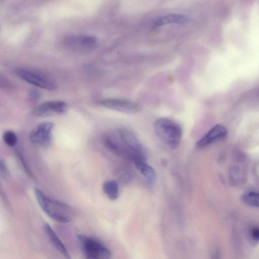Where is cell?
Wrapping results in <instances>:
<instances>
[{"mask_svg": "<svg viewBox=\"0 0 259 259\" xmlns=\"http://www.w3.org/2000/svg\"><path fill=\"white\" fill-rule=\"evenodd\" d=\"M35 194L39 206L49 217L61 223L72 221L74 212L70 206L49 198L39 189H35Z\"/></svg>", "mask_w": 259, "mask_h": 259, "instance_id": "6da1fadb", "label": "cell"}, {"mask_svg": "<svg viewBox=\"0 0 259 259\" xmlns=\"http://www.w3.org/2000/svg\"><path fill=\"white\" fill-rule=\"evenodd\" d=\"M157 136L173 149L179 147L183 135V129L179 123L168 118H160L155 124Z\"/></svg>", "mask_w": 259, "mask_h": 259, "instance_id": "7a4b0ae2", "label": "cell"}, {"mask_svg": "<svg viewBox=\"0 0 259 259\" xmlns=\"http://www.w3.org/2000/svg\"><path fill=\"white\" fill-rule=\"evenodd\" d=\"M78 238L86 259H110V251L98 239L82 234L78 235Z\"/></svg>", "mask_w": 259, "mask_h": 259, "instance_id": "3957f363", "label": "cell"}, {"mask_svg": "<svg viewBox=\"0 0 259 259\" xmlns=\"http://www.w3.org/2000/svg\"><path fill=\"white\" fill-rule=\"evenodd\" d=\"M98 45V40L87 35H69L61 41L65 50L75 52H86L92 51Z\"/></svg>", "mask_w": 259, "mask_h": 259, "instance_id": "277c9868", "label": "cell"}, {"mask_svg": "<svg viewBox=\"0 0 259 259\" xmlns=\"http://www.w3.org/2000/svg\"><path fill=\"white\" fill-rule=\"evenodd\" d=\"M104 141L105 147L118 156L132 161L140 157L127 147L122 140L118 129L106 133L104 136Z\"/></svg>", "mask_w": 259, "mask_h": 259, "instance_id": "5b68a950", "label": "cell"}, {"mask_svg": "<svg viewBox=\"0 0 259 259\" xmlns=\"http://www.w3.org/2000/svg\"><path fill=\"white\" fill-rule=\"evenodd\" d=\"M16 75L27 83L40 88L53 91L56 88L54 81L48 77L35 71L25 69L16 71Z\"/></svg>", "mask_w": 259, "mask_h": 259, "instance_id": "8992f818", "label": "cell"}, {"mask_svg": "<svg viewBox=\"0 0 259 259\" xmlns=\"http://www.w3.org/2000/svg\"><path fill=\"white\" fill-rule=\"evenodd\" d=\"M54 124L51 122H43L32 131L29 135L32 143L39 147L47 148L52 142Z\"/></svg>", "mask_w": 259, "mask_h": 259, "instance_id": "52a82bcc", "label": "cell"}, {"mask_svg": "<svg viewBox=\"0 0 259 259\" xmlns=\"http://www.w3.org/2000/svg\"><path fill=\"white\" fill-rule=\"evenodd\" d=\"M68 109L67 103L62 101L43 103L32 110V114L37 117H47L64 114Z\"/></svg>", "mask_w": 259, "mask_h": 259, "instance_id": "ba28073f", "label": "cell"}, {"mask_svg": "<svg viewBox=\"0 0 259 259\" xmlns=\"http://www.w3.org/2000/svg\"><path fill=\"white\" fill-rule=\"evenodd\" d=\"M99 104L105 108L127 113H134L140 110V106L135 103L119 99H105Z\"/></svg>", "mask_w": 259, "mask_h": 259, "instance_id": "9c48e42d", "label": "cell"}, {"mask_svg": "<svg viewBox=\"0 0 259 259\" xmlns=\"http://www.w3.org/2000/svg\"><path fill=\"white\" fill-rule=\"evenodd\" d=\"M228 131L223 126L217 125L196 143V147L202 149L214 142L224 138Z\"/></svg>", "mask_w": 259, "mask_h": 259, "instance_id": "30bf717a", "label": "cell"}, {"mask_svg": "<svg viewBox=\"0 0 259 259\" xmlns=\"http://www.w3.org/2000/svg\"><path fill=\"white\" fill-rule=\"evenodd\" d=\"M44 230L45 233L52 242L55 249L59 252L65 259H72L71 255L67 249L66 246L63 244L59 236L52 229L50 224L46 223L44 225Z\"/></svg>", "mask_w": 259, "mask_h": 259, "instance_id": "8fae6325", "label": "cell"}, {"mask_svg": "<svg viewBox=\"0 0 259 259\" xmlns=\"http://www.w3.org/2000/svg\"><path fill=\"white\" fill-rule=\"evenodd\" d=\"M189 19L186 16L178 14H169L159 16L153 23V27H157L172 24H184L187 23Z\"/></svg>", "mask_w": 259, "mask_h": 259, "instance_id": "7c38bea8", "label": "cell"}, {"mask_svg": "<svg viewBox=\"0 0 259 259\" xmlns=\"http://www.w3.org/2000/svg\"><path fill=\"white\" fill-rule=\"evenodd\" d=\"M137 169L142 175L150 181H155L156 173L154 168L149 165L147 161V158H137L134 161Z\"/></svg>", "mask_w": 259, "mask_h": 259, "instance_id": "4fadbf2b", "label": "cell"}, {"mask_svg": "<svg viewBox=\"0 0 259 259\" xmlns=\"http://www.w3.org/2000/svg\"><path fill=\"white\" fill-rule=\"evenodd\" d=\"M104 192L107 198L111 201L116 200L119 196V186L117 181H108L103 186Z\"/></svg>", "mask_w": 259, "mask_h": 259, "instance_id": "5bb4252c", "label": "cell"}, {"mask_svg": "<svg viewBox=\"0 0 259 259\" xmlns=\"http://www.w3.org/2000/svg\"><path fill=\"white\" fill-rule=\"evenodd\" d=\"M243 201L247 205L259 207V194L255 192L247 193L243 196Z\"/></svg>", "mask_w": 259, "mask_h": 259, "instance_id": "9a60e30c", "label": "cell"}, {"mask_svg": "<svg viewBox=\"0 0 259 259\" xmlns=\"http://www.w3.org/2000/svg\"><path fill=\"white\" fill-rule=\"evenodd\" d=\"M3 139L5 144L10 147H13L17 144L18 137L12 131H6L3 136Z\"/></svg>", "mask_w": 259, "mask_h": 259, "instance_id": "2e32d148", "label": "cell"}, {"mask_svg": "<svg viewBox=\"0 0 259 259\" xmlns=\"http://www.w3.org/2000/svg\"><path fill=\"white\" fill-rule=\"evenodd\" d=\"M120 180L124 183H128L131 181V176L128 173L124 172L119 176Z\"/></svg>", "mask_w": 259, "mask_h": 259, "instance_id": "e0dca14e", "label": "cell"}, {"mask_svg": "<svg viewBox=\"0 0 259 259\" xmlns=\"http://www.w3.org/2000/svg\"><path fill=\"white\" fill-rule=\"evenodd\" d=\"M252 237L256 240H259V228H255L252 231Z\"/></svg>", "mask_w": 259, "mask_h": 259, "instance_id": "ac0fdd59", "label": "cell"}, {"mask_svg": "<svg viewBox=\"0 0 259 259\" xmlns=\"http://www.w3.org/2000/svg\"><path fill=\"white\" fill-rule=\"evenodd\" d=\"M1 170L4 175L7 173V168L2 161H1Z\"/></svg>", "mask_w": 259, "mask_h": 259, "instance_id": "d6986e66", "label": "cell"}, {"mask_svg": "<svg viewBox=\"0 0 259 259\" xmlns=\"http://www.w3.org/2000/svg\"><path fill=\"white\" fill-rule=\"evenodd\" d=\"M31 97L34 99H37L39 97V93L37 91H34L32 92Z\"/></svg>", "mask_w": 259, "mask_h": 259, "instance_id": "ffe728a7", "label": "cell"}, {"mask_svg": "<svg viewBox=\"0 0 259 259\" xmlns=\"http://www.w3.org/2000/svg\"><path fill=\"white\" fill-rule=\"evenodd\" d=\"M212 259H219V254L218 252L214 253Z\"/></svg>", "mask_w": 259, "mask_h": 259, "instance_id": "44dd1931", "label": "cell"}]
</instances>
